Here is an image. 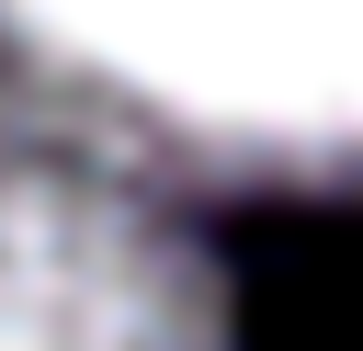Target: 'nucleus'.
<instances>
[{"label":"nucleus","instance_id":"f257e3e1","mask_svg":"<svg viewBox=\"0 0 363 351\" xmlns=\"http://www.w3.org/2000/svg\"><path fill=\"white\" fill-rule=\"evenodd\" d=\"M0 57L125 159L363 192V0H0Z\"/></svg>","mask_w":363,"mask_h":351},{"label":"nucleus","instance_id":"f03ea898","mask_svg":"<svg viewBox=\"0 0 363 351\" xmlns=\"http://www.w3.org/2000/svg\"><path fill=\"white\" fill-rule=\"evenodd\" d=\"M0 351H227L193 226L79 147H0Z\"/></svg>","mask_w":363,"mask_h":351}]
</instances>
